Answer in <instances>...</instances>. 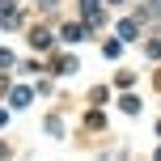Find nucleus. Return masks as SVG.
<instances>
[{
  "instance_id": "obj_4",
  "label": "nucleus",
  "mask_w": 161,
  "mask_h": 161,
  "mask_svg": "<svg viewBox=\"0 0 161 161\" xmlns=\"http://www.w3.org/2000/svg\"><path fill=\"white\" fill-rule=\"evenodd\" d=\"M80 34H85V25H68V30H64V38H68V42H76Z\"/></svg>"
},
{
  "instance_id": "obj_6",
  "label": "nucleus",
  "mask_w": 161,
  "mask_h": 161,
  "mask_svg": "<svg viewBox=\"0 0 161 161\" xmlns=\"http://www.w3.org/2000/svg\"><path fill=\"white\" fill-rule=\"evenodd\" d=\"M157 161H161V148H157Z\"/></svg>"
},
{
  "instance_id": "obj_3",
  "label": "nucleus",
  "mask_w": 161,
  "mask_h": 161,
  "mask_svg": "<svg viewBox=\"0 0 161 161\" xmlns=\"http://www.w3.org/2000/svg\"><path fill=\"white\" fill-rule=\"evenodd\" d=\"M30 102V89H13V106H25Z\"/></svg>"
},
{
  "instance_id": "obj_5",
  "label": "nucleus",
  "mask_w": 161,
  "mask_h": 161,
  "mask_svg": "<svg viewBox=\"0 0 161 161\" xmlns=\"http://www.w3.org/2000/svg\"><path fill=\"white\" fill-rule=\"evenodd\" d=\"M4 153H8V148H4V144H0V161H4Z\"/></svg>"
},
{
  "instance_id": "obj_1",
  "label": "nucleus",
  "mask_w": 161,
  "mask_h": 161,
  "mask_svg": "<svg viewBox=\"0 0 161 161\" xmlns=\"http://www.w3.org/2000/svg\"><path fill=\"white\" fill-rule=\"evenodd\" d=\"M34 47L47 51V47H51V34H47V30H34Z\"/></svg>"
},
{
  "instance_id": "obj_2",
  "label": "nucleus",
  "mask_w": 161,
  "mask_h": 161,
  "mask_svg": "<svg viewBox=\"0 0 161 161\" xmlns=\"http://www.w3.org/2000/svg\"><path fill=\"white\" fill-rule=\"evenodd\" d=\"M119 55H123V42L110 38V42H106V59H119Z\"/></svg>"
}]
</instances>
